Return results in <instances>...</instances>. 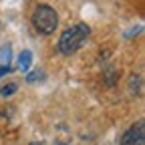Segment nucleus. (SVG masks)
<instances>
[{"mask_svg": "<svg viewBox=\"0 0 145 145\" xmlns=\"http://www.w3.org/2000/svg\"><path fill=\"white\" fill-rule=\"evenodd\" d=\"M89 36H91V28H89V24H85V22H77V24L69 26V28L59 36L57 48H59L61 54H72V52H77V50L87 42Z\"/></svg>", "mask_w": 145, "mask_h": 145, "instance_id": "f257e3e1", "label": "nucleus"}, {"mask_svg": "<svg viewBox=\"0 0 145 145\" xmlns=\"http://www.w3.org/2000/svg\"><path fill=\"white\" fill-rule=\"evenodd\" d=\"M32 26L40 34H52L59 26V14L48 4H39L32 12Z\"/></svg>", "mask_w": 145, "mask_h": 145, "instance_id": "f03ea898", "label": "nucleus"}, {"mask_svg": "<svg viewBox=\"0 0 145 145\" xmlns=\"http://www.w3.org/2000/svg\"><path fill=\"white\" fill-rule=\"evenodd\" d=\"M119 145H145V123L137 121L135 125H131L121 135Z\"/></svg>", "mask_w": 145, "mask_h": 145, "instance_id": "7ed1b4c3", "label": "nucleus"}, {"mask_svg": "<svg viewBox=\"0 0 145 145\" xmlns=\"http://www.w3.org/2000/svg\"><path fill=\"white\" fill-rule=\"evenodd\" d=\"M10 61H12V48H10V44L0 46V69L10 72Z\"/></svg>", "mask_w": 145, "mask_h": 145, "instance_id": "20e7f679", "label": "nucleus"}, {"mask_svg": "<svg viewBox=\"0 0 145 145\" xmlns=\"http://www.w3.org/2000/svg\"><path fill=\"white\" fill-rule=\"evenodd\" d=\"M30 65H32V52L30 50H22L20 54H18V69H20L22 72H28Z\"/></svg>", "mask_w": 145, "mask_h": 145, "instance_id": "39448f33", "label": "nucleus"}, {"mask_svg": "<svg viewBox=\"0 0 145 145\" xmlns=\"http://www.w3.org/2000/svg\"><path fill=\"white\" fill-rule=\"evenodd\" d=\"M16 89H18L16 83H8V85H4L2 89H0V95H2V97H10V95L16 93Z\"/></svg>", "mask_w": 145, "mask_h": 145, "instance_id": "423d86ee", "label": "nucleus"}, {"mask_svg": "<svg viewBox=\"0 0 145 145\" xmlns=\"http://www.w3.org/2000/svg\"><path fill=\"white\" fill-rule=\"evenodd\" d=\"M42 79H44V72L42 71H32V72L26 75V81L28 83H36V81H42Z\"/></svg>", "mask_w": 145, "mask_h": 145, "instance_id": "0eeeda50", "label": "nucleus"}, {"mask_svg": "<svg viewBox=\"0 0 145 145\" xmlns=\"http://www.w3.org/2000/svg\"><path fill=\"white\" fill-rule=\"evenodd\" d=\"M28 145H44L42 141H34V143H28Z\"/></svg>", "mask_w": 145, "mask_h": 145, "instance_id": "6e6552de", "label": "nucleus"}, {"mask_svg": "<svg viewBox=\"0 0 145 145\" xmlns=\"http://www.w3.org/2000/svg\"><path fill=\"white\" fill-rule=\"evenodd\" d=\"M6 72H8V71H2V69H0V77H4V75H6Z\"/></svg>", "mask_w": 145, "mask_h": 145, "instance_id": "1a4fd4ad", "label": "nucleus"}]
</instances>
